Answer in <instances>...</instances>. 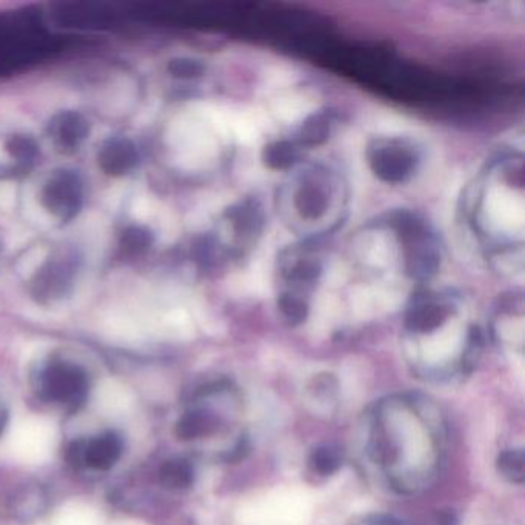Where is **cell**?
<instances>
[{"mask_svg":"<svg viewBox=\"0 0 525 525\" xmlns=\"http://www.w3.org/2000/svg\"><path fill=\"white\" fill-rule=\"evenodd\" d=\"M302 148L296 142L276 141L264 148L262 159L273 170L295 167L301 162Z\"/></svg>","mask_w":525,"mask_h":525,"instance_id":"cell-12","label":"cell"},{"mask_svg":"<svg viewBox=\"0 0 525 525\" xmlns=\"http://www.w3.org/2000/svg\"><path fill=\"white\" fill-rule=\"evenodd\" d=\"M39 392L45 401L74 413L87 402L90 381L87 373L77 365L62 361L51 362L42 372Z\"/></svg>","mask_w":525,"mask_h":525,"instance_id":"cell-6","label":"cell"},{"mask_svg":"<svg viewBox=\"0 0 525 525\" xmlns=\"http://www.w3.org/2000/svg\"><path fill=\"white\" fill-rule=\"evenodd\" d=\"M278 307L282 318L290 325H299L307 319L310 304L305 296L281 291L278 298Z\"/></svg>","mask_w":525,"mask_h":525,"instance_id":"cell-14","label":"cell"},{"mask_svg":"<svg viewBox=\"0 0 525 525\" xmlns=\"http://www.w3.org/2000/svg\"><path fill=\"white\" fill-rule=\"evenodd\" d=\"M124 442L118 433L107 432L91 439L71 442L67 461L76 469H93L107 472L121 459Z\"/></svg>","mask_w":525,"mask_h":525,"instance_id":"cell-8","label":"cell"},{"mask_svg":"<svg viewBox=\"0 0 525 525\" xmlns=\"http://www.w3.org/2000/svg\"><path fill=\"white\" fill-rule=\"evenodd\" d=\"M368 167L376 178L387 184L410 181L421 165V151L402 138H378L367 147Z\"/></svg>","mask_w":525,"mask_h":525,"instance_id":"cell-5","label":"cell"},{"mask_svg":"<svg viewBox=\"0 0 525 525\" xmlns=\"http://www.w3.org/2000/svg\"><path fill=\"white\" fill-rule=\"evenodd\" d=\"M385 224L392 231L405 275L413 281L432 279L441 267L442 248L427 222L412 213H395Z\"/></svg>","mask_w":525,"mask_h":525,"instance_id":"cell-4","label":"cell"},{"mask_svg":"<svg viewBox=\"0 0 525 525\" xmlns=\"http://www.w3.org/2000/svg\"><path fill=\"white\" fill-rule=\"evenodd\" d=\"M402 425L395 427L387 424L376 415L375 438H373V453L376 461L384 464L388 478L398 472L402 462H418L419 472L424 476L425 481L429 482L430 475L435 476L438 467L439 455H441V433H436L429 421L419 415L415 408V416L410 412V421L405 427V399H401Z\"/></svg>","mask_w":525,"mask_h":525,"instance_id":"cell-2","label":"cell"},{"mask_svg":"<svg viewBox=\"0 0 525 525\" xmlns=\"http://www.w3.org/2000/svg\"><path fill=\"white\" fill-rule=\"evenodd\" d=\"M456 522H458V519L455 518L453 513H441V516H439V524L441 525H456Z\"/></svg>","mask_w":525,"mask_h":525,"instance_id":"cell-16","label":"cell"},{"mask_svg":"<svg viewBox=\"0 0 525 525\" xmlns=\"http://www.w3.org/2000/svg\"><path fill=\"white\" fill-rule=\"evenodd\" d=\"M498 472L512 484H524L525 455L521 449L505 450L498 458Z\"/></svg>","mask_w":525,"mask_h":525,"instance_id":"cell-15","label":"cell"},{"mask_svg":"<svg viewBox=\"0 0 525 525\" xmlns=\"http://www.w3.org/2000/svg\"><path fill=\"white\" fill-rule=\"evenodd\" d=\"M282 196L293 222L304 225H336L344 211L345 184L341 176L325 165H308L290 179Z\"/></svg>","mask_w":525,"mask_h":525,"instance_id":"cell-3","label":"cell"},{"mask_svg":"<svg viewBox=\"0 0 525 525\" xmlns=\"http://www.w3.org/2000/svg\"><path fill=\"white\" fill-rule=\"evenodd\" d=\"M521 156H502L484 174L473 204V227L493 256L521 250L524 190Z\"/></svg>","mask_w":525,"mask_h":525,"instance_id":"cell-1","label":"cell"},{"mask_svg":"<svg viewBox=\"0 0 525 525\" xmlns=\"http://www.w3.org/2000/svg\"><path fill=\"white\" fill-rule=\"evenodd\" d=\"M332 114L328 111H321V113L311 114L310 118L305 119L299 130L296 144L304 150V148L318 147L324 144L333 130Z\"/></svg>","mask_w":525,"mask_h":525,"instance_id":"cell-10","label":"cell"},{"mask_svg":"<svg viewBox=\"0 0 525 525\" xmlns=\"http://www.w3.org/2000/svg\"><path fill=\"white\" fill-rule=\"evenodd\" d=\"M159 482L167 490H187L194 482V467L184 458L165 461L159 469Z\"/></svg>","mask_w":525,"mask_h":525,"instance_id":"cell-11","label":"cell"},{"mask_svg":"<svg viewBox=\"0 0 525 525\" xmlns=\"http://www.w3.org/2000/svg\"><path fill=\"white\" fill-rule=\"evenodd\" d=\"M342 461H344V456L338 445L322 444L311 450L308 465H310L311 472L316 475L332 476L341 469Z\"/></svg>","mask_w":525,"mask_h":525,"instance_id":"cell-13","label":"cell"},{"mask_svg":"<svg viewBox=\"0 0 525 525\" xmlns=\"http://www.w3.org/2000/svg\"><path fill=\"white\" fill-rule=\"evenodd\" d=\"M222 418L204 405H194L179 418L174 435L179 441L193 442L215 435L221 429Z\"/></svg>","mask_w":525,"mask_h":525,"instance_id":"cell-9","label":"cell"},{"mask_svg":"<svg viewBox=\"0 0 525 525\" xmlns=\"http://www.w3.org/2000/svg\"><path fill=\"white\" fill-rule=\"evenodd\" d=\"M322 275V261L315 245L288 248L279 258V276L284 282L282 291L308 298Z\"/></svg>","mask_w":525,"mask_h":525,"instance_id":"cell-7","label":"cell"}]
</instances>
